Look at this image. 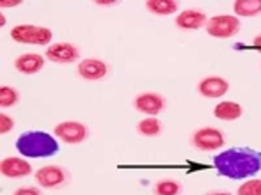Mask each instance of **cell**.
Masks as SVG:
<instances>
[{
  "label": "cell",
  "instance_id": "cell-26",
  "mask_svg": "<svg viewBox=\"0 0 261 195\" xmlns=\"http://www.w3.org/2000/svg\"><path fill=\"white\" fill-rule=\"evenodd\" d=\"M112 4H116L114 0H107V2H103V0H98L96 6H112Z\"/></svg>",
  "mask_w": 261,
  "mask_h": 195
},
{
  "label": "cell",
  "instance_id": "cell-20",
  "mask_svg": "<svg viewBox=\"0 0 261 195\" xmlns=\"http://www.w3.org/2000/svg\"><path fill=\"white\" fill-rule=\"evenodd\" d=\"M20 101V93L14 87L2 86L0 87V106L2 108H11Z\"/></svg>",
  "mask_w": 261,
  "mask_h": 195
},
{
  "label": "cell",
  "instance_id": "cell-21",
  "mask_svg": "<svg viewBox=\"0 0 261 195\" xmlns=\"http://www.w3.org/2000/svg\"><path fill=\"white\" fill-rule=\"evenodd\" d=\"M237 195H261V179H252L240 185Z\"/></svg>",
  "mask_w": 261,
  "mask_h": 195
},
{
  "label": "cell",
  "instance_id": "cell-12",
  "mask_svg": "<svg viewBox=\"0 0 261 195\" xmlns=\"http://www.w3.org/2000/svg\"><path fill=\"white\" fill-rule=\"evenodd\" d=\"M208 18L201 9H185L178 13L174 20V25L181 31H199V29L206 27Z\"/></svg>",
  "mask_w": 261,
  "mask_h": 195
},
{
  "label": "cell",
  "instance_id": "cell-9",
  "mask_svg": "<svg viewBox=\"0 0 261 195\" xmlns=\"http://www.w3.org/2000/svg\"><path fill=\"white\" fill-rule=\"evenodd\" d=\"M46 59L55 64H71L76 62L80 57L79 46L71 45V43H54L46 48Z\"/></svg>",
  "mask_w": 261,
  "mask_h": 195
},
{
  "label": "cell",
  "instance_id": "cell-15",
  "mask_svg": "<svg viewBox=\"0 0 261 195\" xmlns=\"http://www.w3.org/2000/svg\"><path fill=\"white\" fill-rule=\"evenodd\" d=\"M242 114H244L242 105H238L234 101H220L213 108V116L220 121H237L242 117Z\"/></svg>",
  "mask_w": 261,
  "mask_h": 195
},
{
  "label": "cell",
  "instance_id": "cell-18",
  "mask_svg": "<svg viewBox=\"0 0 261 195\" xmlns=\"http://www.w3.org/2000/svg\"><path fill=\"white\" fill-rule=\"evenodd\" d=\"M233 11L237 16L252 18L261 14V0H237L233 4Z\"/></svg>",
  "mask_w": 261,
  "mask_h": 195
},
{
  "label": "cell",
  "instance_id": "cell-27",
  "mask_svg": "<svg viewBox=\"0 0 261 195\" xmlns=\"http://www.w3.org/2000/svg\"><path fill=\"white\" fill-rule=\"evenodd\" d=\"M206 195H231L229 192H212V193H206Z\"/></svg>",
  "mask_w": 261,
  "mask_h": 195
},
{
  "label": "cell",
  "instance_id": "cell-3",
  "mask_svg": "<svg viewBox=\"0 0 261 195\" xmlns=\"http://www.w3.org/2000/svg\"><path fill=\"white\" fill-rule=\"evenodd\" d=\"M11 39L20 45H36V46H50L54 34L50 29L41 27V25H31V23H20L14 25L9 32Z\"/></svg>",
  "mask_w": 261,
  "mask_h": 195
},
{
  "label": "cell",
  "instance_id": "cell-7",
  "mask_svg": "<svg viewBox=\"0 0 261 195\" xmlns=\"http://www.w3.org/2000/svg\"><path fill=\"white\" fill-rule=\"evenodd\" d=\"M36 183L41 188H59L68 183V172L61 165H45L36 171Z\"/></svg>",
  "mask_w": 261,
  "mask_h": 195
},
{
  "label": "cell",
  "instance_id": "cell-19",
  "mask_svg": "<svg viewBox=\"0 0 261 195\" xmlns=\"http://www.w3.org/2000/svg\"><path fill=\"white\" fill-rule=\"evenodd\" d=\"M183 190L181 183L176 181V179H160V181L155 183L153 186V193L155 195H179Z\"/></svg>",
  "mask_w": 261,
  "mask_h": 195
},
{
  "label": "cell",
  "instance_id": "cell-5",
  "mask_svg": "<svg viewBox=\"0 0 261 195\" xmlns=\"http://www.w3.org/2000/svg\"><path fill=\"white\" fill-rule=\"evenodd\" d=\"M54 135L57 138H61L64 144L76 146V144H82L89 137V130L80 121H62V123L55 124Z\"/></svg>",
  "mask_w": 261,
  "mask_h": 195
},
{
  "label": "cell",
  "instance_id": "cell-8",
  "mask_svg": "<svg viewBox=\"0 0 261 195\" xmlns=\"http://www.w3.org/2000/svg\"><path fill=\"white\" fill-rule=\"evenodd\" d=\"M134 106L137 112L146 114V117H156L165 110V99L158 93H141L135 96Z\"/></svg>",
  "mask_w": 261,
  "mask_h": 195
},
{
  "label": "cell",
  "instance_id": "cell-2",
  "mask_svg": "<svg viewBox=\"0 0 261 195\" xmlns=\"http://www.w3.org/2000/svg\"><path fill=\"white\" fill-rule=\"evenodd\" d=\"M16 149L25 158H50L59 153V144L45 131H25L16 138Z\"/></svg>",
  "mask_w": 261,
  "mask_h": 195
},
{
  "label": "cell",
  "instance_id": "cell-1",
  "mask_svg": "<svg viewBox=\"0 0 261 195\" xmlns=\"http://www.w3.org/2000/svg\"><path fill=\"white\" fill-rule=\"evenodd\" d=\"M217 172L229 179H245L261 171V153L251 147H231L213 158Z\"/></svg>",
  "mask_w": 261,
  "mask_h": 195
},
{
  "label": "cell",
  "instance_id": "cell-22",
  "mask_svg": "<svg viewBox=\"0 0 261 195\" xmlns=\"http://www.w3.org/2000/svg\"><path fill=\"white\" fill-rule=\"evenodd\" d=\"M14 128V119L7 114H0V133L6 135L9 131H13Z\"/></svg>",
  "mask_w": 261,
  "mask_h": 195
},
{
  "label": "cell",
  "instance_id": "cell-14",
  "mask_svg": "<svg viewBox=\"0 0 261 195\" xmlns=\"http://www.w3.org/2000/svg\"><path fill=\"white\" fill-rule=\"evenodd\" d=\"M14 68L21 75H36L45 68V57L39 53H21L14 59Z\"/></svg>",
  "mask_w": 261,
  "mask_h": 195
},
{
  "label": "cell",
  "instance_id": "cell-23",
  "mask_svg": "<svg viewBox=\"0 0 261 195\" xmlns=\"http://www.w3.org/2000/svg\"><path fill=\"white\" fill-rule=\"evenodd\" d=\"M13 195H43V192L36 186H21L13 192Z\"/></svg>",
  "mask_w": 261,
  "mask_h": 195
},
{
  "label": "cell",
  "instance_id": "cell-4",
  "mask_svg": "<svg viewBox=\"0 0 261 195\" xmlns=\"http://www.w3.org/2000/svg\"><path fill=\"white\" fill-rule=\"evenodd\" d=\"M240 20L233 14H217L210 18L206 23V32L212 38L217 39H227L234 38L240 32Z\"/></svg>",
  "mask_w": 261,
  "mask_h": 195
},
{
  "label": "cell",
  "instance_id": "cell-10",
  "mask_svg": "<svg viewBox=\"0 0 261 195\" xmlns=\"http://www.w3.org/2000/svg\"><path fill=\"white\" fill-rule=\"evenodd\" d=\"M107 73H109V64L100 59H84L76 68V75L86 82H98L105 78Z\"/></svg>",
  "mask_w": 261,
  "mask_h": 195
},
{
  "label": "cell",
  "instance_id": "cell-13",
  "mask_svg": "<svg viewBox=\"0 0 261 195\" xmlns=\"http://www.w3.org/2000/svg\"><path fill=\"white\" fill-rule=\"evenodd\" d=\"M229 91V82L222 76H206L197 83V93L203 98H220Z\"/></svg>",
  "mask_w": 261,
  "mask_h": 195
},
{
  "label": "cell",
  "instance_id": "cell-25",
  "mask_svg": "<svg viewBox=\"0 0 261 195\" xmlns=\"http://www.w3.org/2000/svg\"><path fill=\"white\" fill-rule=\"evenodd\" d=\"M252 46H254V48L261 53V34H258V36L254 38V43H252Z\"/></svg>",
  "mask_w": 261,
  "mask_h": 195
},
{
  "label": "cell",
  "instance_id": "cell-16",
  "mask_svg": "<svg viewBox=\"0 0 261 195\" xmlns=\"http://www.w3.org/2000/svg\"><path fill=\"white\" fill-rule=\"evenodd\" d=\"M144 6L149 13L156 14V16H169V14H174L179 7L176 0H148Z\"/></svg>",
  "mask_w": 261,
  "mask_h": 195
},
{
  "label": "cell",
  "instance_id": "cell-6",
  "mask_svg": "<svg viewBox=\"0 0 261 195\" xmlns=\"http://www.w3.org/2000/svg\"><path fill=\"white\" fill-rule=\"evenodd\" d=\"M224 144H226L224 133L217 128H199L192 135V146L197 151H203V153L219 151Z\"/></svg>",
  "mask_w": 261,
  "mask_h": 195
},
{
  "label": "cell",
  "instance_id": "cell-11",
  "mask_svg": "<svg viewBox=\"0 0 261 195\" xmlns=\"http://www.w3.org/2000/svg\"><path fill=\"white\" fill-rule=\"evenodd\" d=\"M0 172H2L4 178L9 179H20L27 178L32 174V167L27 160L20 156H7L0 161Z\"/></svg>",
  "mask_w": 261,
  "mask_h": 195
},
{
  "label": "cell",
  "instance_id": "cell-17",
  "mask_svg": "<svg viewBox=\"0 0 261 195\" xmlns=\"http://www.w3.org/2000/svg\"><path fill=\"white\" fill-rule=\"evenodd\" d=\"M162 131H164V124L156 117H144V119L137 123V133L142 135V137L153 138L162 135Z\"/></svg>",
  "mask_w": 261,
  "mask_h": 195
},
{
  "label": "cell",
  "instance_id": "cell-24",
  "mask_svg": "<svg viewBox=\"0 0 261 195\" xmlns=\"http://www.w3.org/2000/svg\"><path fill=\"white\" fill-rule=\"evenodd\" d=\"M20 0H2V2H0V7H2V9H6V7H13V6H20Z\"/></svg>",
  "mask_w": 261,
  "mask_h": 195
}]
</instances>
